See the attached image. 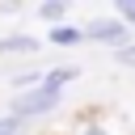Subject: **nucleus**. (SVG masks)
Segmentation results:
<instances>
[{"mask_svg": "<svg viewBox=\"0 0 135 135\" xmlns=\"http://www.w3.org/2000/svg\"><path fill=\"white\" fill-rule=\"evenodd\" d=\"M55 105H59V89H51V84H34V89H25V93L13 97L8 114L25 122V118H38V114H51Z\"/></svg>", "mask_w": 135, "mask_h": 135, "instance_id": "obj_1", "label": "nucleus"}, {"mask_svg": "<svg viewBox=\"0 0 135 135\" xmlns=\"http://www.w3.org/2000/svg\"><path fill=\"white\" fill-rule=\"evenodd\" d=\"M84 38H89V42H110V46H127L131 30H127L122 21H93V25L84 30Z\"/></svg>", "mask_w": 135, "mask_h": 135, "instance_id": "obj_2", "label": "nucleus"}, {"mask_svg": "<svg viewBox=\"0 0 135 135\" xmlns=\"http://www.w3.org/2000/svg\"><path fill=\"white\" fill-rule=\"evenodd\" d=\"M34 51H38V42L25 38V34H17V38H0V55H34Z\"/></svg>", "mask_w": 135, "mask_h": 135, "instance_id": "obj_3", "label": "nucleus"}, {"mask_svg": "<svg viewBox=\"0 0 135 135\" xmlns=\"http://www.w3.org/2000/svg\"><path fill=\"white\" fill-rule=\"evenodd\" d=\"M80 38H84V30H72V25L51 30V42H55V46H72V42H80Z\"/></svg>", "mask_w": 135, "mask_h": 135, "instance_id": "obj_4", "label": "nucleus"}, {"mask_svg": "<svg viewBox=\"0 0 135 135\" xmlns=\"http://www.w3.org/2000/svg\"><path fill=\"white\" fill-rule=\"evenodd\" d=\"M21 127H25V122H21V118H13V114H4V118H0V135H21Z\"/></svg>", "mask_w": 135, "mask_h": 135, "instance_id": "obj_5", "label": "nucleus"}, {"mask_svg": "<svg viewBox=\"0 0 135 135\" xmlns=\"http://www.w3.org/2000/svg\"><path fill=\"white\" fill-rule=\"evenodd\" d=\"M118 17H122V25H135V0H122L118 4Z\"/></svg>", "mask_w": 135, "mask_h": 135, "instance_id": "obj_6", "label": "nucleus"}, {"mask_svg": "<svg viewBox=\"0 0 135 135\" xmlns=\"http://www.w3.org/2000/svg\"><path fill=\"white\" fill-rule=\"evenodd\" d=\"M38 13H42V17H46V21H59V17H63V4H42V8H38Z\"/></svg>", "mask_w": 135, "mask_h": 135, "instance_id": "obj_7", "label": "nucleus"}, {"mask_svg": "<svg viewBox=\"0 0 135 135\" xmlns=\"http://www.w3.org/2000/svg\"><path fill=\"white\" fill-rule=\"evenodd\" d=\"M118 63H122V68H135V46H122V51H118Z\"/></svg>", "mask_w": 135, "mask_h": 135, "instance_id": "obj_8", "label": "nucleus"}, {"mask_svg": "<svg viewBox=\"0 0 135 135\" xmlns=\"http://www.w3.org/2000/svg\"><path fill=\"white\" fill-rule=\"evenodd\" d=\"M76 135H105V131H101V127H97V122H89V127H80V131H76Z\"/></svg>", "mask_w": 135, "mask_h": 135, "instance_id": "obj_9", "label": "nucleus"}]
</instances>
